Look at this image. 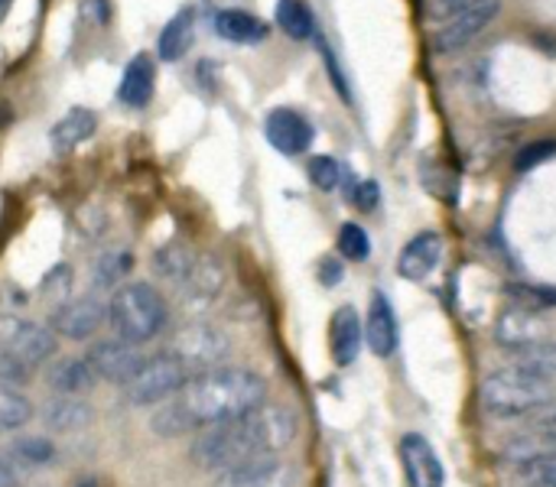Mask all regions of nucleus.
I'll return each instance as SVG.
<instances>
[{"label":"nucleus","mask_w":556,"mask_h":487,"mask_svg":"<svg viewBox=\"0 0 556 487\" xmlns=\"http://www.w3.org/2000/svg\"><path fill=\"white\" fill-rule=\"evenodd\" d=\"M261 403H267V384L261 374L248 368L218 364L189 374L182 390L153 413L150 430L160 433L163 439H182L205 426L244 416Z\"/></svg>","instance_id":"1"},{"label":"nucleus","mask_w":556,"mask_h":487,"mask_svg":"<svg viewBox=\"0 0 556 487\" xmlns=\"http://www.w3.org/2000/svg\"><path fill=\"white\" fill-rule=\"evenodd\" d=\"M293 439H296V416L287 407L261 403L244 416L199 430L189 456L202 472H225L251 459L280 456L283 449H290Z\"/></svg>","instance_id":"2"},{"label":"nucleus","mask_w":556,"mask_h":487,"mask_svg":"<svg viewBox=\"0 0 556 487\" xmlns=\"http://www.w3.org/2000/svg\"><path fill=\"white\" fill-rule=\"evenodd\" d=\"M554 397L556 384L541 377L521 358L515 364H505V368L492 371L482 381V390H479L482 410L498 416V420H525L534 407H541V403H547Z\"/></svg>","instance_id":"3"},{"label":"nucleus","mask_w":556,"mask_h":487,"mask_svg":"<svg viewBox=\"0 0 556 487\" xmlns=\"http://www.w3.org/2000/svg\"><path fill=\"white\" fill-rule=\"evenodd\" d=\"M169 319L166 299L150 283H121L108 303V325L121 342L147 345L153 342Z\"/></svg>","instance_id":"4"},{"label":"nucleus","mask_w":556,"mask_h":487,"mask_svg":"<svg viewBox=\"0 0 556 487\" xmlns=\"http://www.w3.org/2000/svg\"><path fill=\"white\" fill-rule=\"evenodd\" d=\"M186 381H189V368L166 351L156 358H143L137 374L124 384V397L134 407H156V403L173 400Z\"/></svg>","instance_id":"5"},{"label":"nucleus","mask_w":556,"mask_h":487,"mask_svg":"<svg viewBox=\"0 0 556 487\" xmlns=\"http://www.w3.org/2000/svg\"><path fill=\"white\" fill-rule=\"evenodd\" d=\"M0 355L20 368L42 364L55 355V332L39 322L0 312Z\"/></svg>","instance_id":"6"},{"label":"nucleus","mask_w":556,"mask_h":487,"mask_svg":"<svg viewBox=\"0 0 556 487\" xmlns=\"http://www.w3.org/2000/svg\"><path fill=\"white\" fill-rule=\"evenodd\" d=\"M231 345L222 329L208 322H189L176 332V342L169 348L173 358H179L189 371H208L218 368L228 358Z\"/></svg>","instance_id":"7"},{"label":"nucleus","mask_w":556,"mask_h":487,"mask_svg":"<svg viewBox=\"0 0 556 487\" xmlns=\"http://www.w3.org/2000/svg\"><path fill=\"white\" fill-rule=\"evenodd\" d=\"M498 13H502V0H482V3H476L469 10L443 20V23H437V29L430 36L433 52L437 55H456V52H463L476 36H482L492 26V20Z\"/></svg>","instance_id":"8"},{"label":"nucleus","mask_w":556,"mask_h":487,"mask_svg":"<svg viewBox=\"0 0 556 487\" xmlns=\"http://www.w3.org/2000/svg\"><path fill=\"white\" fill-rule=\"evenodd\" d=\"M108 319V306L94 296H78V299H65L59 306H52V316H49V329L59 335V338H68V342H85L91 338Z\"/></svg>","instance_id":"9"},{"label":"nucleus","mask_w":556,"mask_h":487,"mask_svg":"<svg viewBox=\"0 0 556 487\" xmlns=\"http://www.w3.org/2000/svg\"><path fill=\"white\" fill-rule=\"evenodd\" d=\"M551 319L538 306H515L495 325V338L508 351H528L541 342H551Z\"/></svg>","instance_id":"10"},{"label":"nucleus","mask_w":556,"mask_h":487,"mask_svg":"<svg viewBox=\"0 0 556 487\" xmlns=\"http://www.w3.org/2000/svg\"><path fill=\"white\" fill-rule=\"evenodd\" d=\"M296 485V472L290 462H283L280 456H264V459H251L241 465H231L225 472H215V485L212 487H293Z\"/></svg>","instance_id":"11"},{"label":"nucleus","mask_w":556,"mask_h":487,"mask_svg":"<svg viewBox=\"0 0 556 487\" xmlns=\"http://www.w3.org/2000/svg\"><path fill=\"white\" fill-rule=\"evenodd\" d=\"M94 371V377L108 381V384H127L137 368L143 364V355L137 351V345L130 342H121V338H111V342H98L91 345L88 358H85Z\"/></svg>","instance_id":"12"},{"label":"nucleus","mask_w":556,"mask_h":487,"mask_svg":"<svg viewBox=\"0 0 556 487\" xmlns=\"http://www.w3.org/2000/svg\"><path fill=\"white\" fill-rule=\"evenodd\" d=\"M264 133H267V143L274 150H280L283 156H300L313 146V124L293 111V107H274L264 120Z\"/></svg>","instance_id":"13"},{"label":"nucleus","mask_w":556,"mask_h":487,"mask_svg":"<svg viewBox=\"0 0 556 487\" xmlns=\"http://www.w3.org/2000/svg\"><path fill=\"white\" fill-rule=\"evenodd\" d=\"M401 465H404V475H407V485L410 487H443L446 482V472H443V462L437 456V449L420 436V433H407L401 436Z\"/></svg>","instance_id":"14"},{"label":"nucleus","mask_w":556,"mask_h":487,"mask_svg":"<svg viewBox=\"0 0 556 487\" xmlns=\"http://www.w3.org/2000/svg\"><path fill=\"white\" fill-rule=\"evenodd\" d=\"M440 260H443V238L437 231H420L397 254V277L420 283L440 267Z\"/></svg>","instance_id":"15"},{"label":"nucleus","mask_w":556,"mask_h":487,"mask_svg":"<svg viewBox=\"0 0 556 487\" xmlns=\"http://www.w3.org/2000/svg\"><path fill=\"white\" fill-rule=\"evenodd\" d=\"M365 345V325L355 312V306H339L332 322H329V348H332V361L339 368H349L358 361V351Z\"/></svg>","instance_id":"16"},{"label":"nucleus","mask_w":556,"mask_h":487,"mask_svg":"<svg viewBox=\"0 0 556 487\" xmlns=\"http://www.w3.org/2000/svg\"><path fill=\"white\" fill-rule=\"evenodd\" d=\"M365 345L378 358H391L397 351V316L384 293H371V306L365 319Z\"/></svg>","instance_id":"17"},{"label":"nucleus","mask_w":556,"mask_h":487,"mask_svg":"<svg viewBox=\"0 0 556 487\" xmlns=\"http://www.w3.org/2000/svg\"><path fill=\"white\" fill-rule=\"evenodd\" d=\"M153 88H156V65H153V55L150 52H137L124 75H121V88H117V98L130 107H147L150 98H153Z\"/></svg>","instance_id":"18"},{"label":"nucleus","mask_w":556,"mask_h":487,"mask_svg":"<svg viewBox=\"0 0 556 487\" xmlns=\"http://www.w3.org/2000/svg\"><path fill=\"white\" fill-rule=\"evenodd\" d=\"M215 33L228 42L254 46V42H264L270 36V26L248 10H218L215 13Z\"/></svg>","instance_id":"19"},{"label":"nucleus","mask_w":556,"mask_h":487,"mask_svg":"<svg viewBox=\"0 0 556 487\" xmlns=\"http://www.w3.org/2000/svg\"><path fill=\"white\" fill-rule=\"evenodd\" d=\"M94 130H98L94 111H88V107H72L65 117H59V120L52 124L49 140H52V146H55L59 153H68V150H75L78 143H85Z\"/></svg>","instance_id":"20"},{"label":"nucleus","mask_w":556,"mask_h":487,"mask_svg":"<svg viewBox=\"0 0 556 487\" xmlns=\"http://www.w3.org/2000/svg\"><path fill=\"white\" fill-rule=\"evenodd\" d=\"M94 371L85 358H62L49 368V387L62 397H81L94 387Z\"/></svg>","instance_id":"21"},{"label":"nucleus","mask_w":556,"mask_h":487,"mask_svg":"<svg viewBox=\"0 0 556 487\" xmlns=\"http://www.w3.org/2000/svg\"><path fill=\"white\" fill-rule=\"evenodd\" d=\"M192 39H195V13L182 10V13H176L163 26L160 39H156V55L163 62H176V59H182L192 49Z\"/></svg>","instance_id":"22"},{"label":"nucleus","mask_w":556,"mask_h":487,"mask_svg":"<svg viewBox=\"0 0 556 487\" xmlns=\"http://www.w3.org/2000/svg\"><path fill=\"white\" fill-rule=\"evenodd\" d=\"M42 423L52 433H78L91 423V407L78 397H55L42 407Z\"/></svg>","instance_id":"23"},{"label":"nucleus","mask_w":556,"mask_h":487,"mask_svg":"<svg viewBox=\"0 0 556 487\" xmlns=\"http://www.w3.org/2000/svg\"><path fill=\"white\" fill-rule=\"evenodd\" d=\"M222 283H225L222 267L212 257H195L192 267L186 270V277L179 280V290H186L192 299L208 303V299H215L222 293Z\"/></svg>","instance_id":"24"},{"label":"nucleus","mask_w":556,"mask_h":487,"mask_svg":"<svg viewBox=\"0 0 556 487\" xmlns=\"http://www.w3.org/2000/svg\"><path fill=\"white\" fill-rule=\"evenodd\" d=\"M277 26L290 39H313L316 36V16L306 0H277Z\"/></svg>","instance_id":"25"},{"label":"nucleus","mask_w":556,"mask_h":487,"mask_svg":"<svg viewBox=\"0 0 556 487\" xmlns=\"http://www.w3.org/2000/svg\"><path fill=\"white\" fill-rule=\"evenodd\" d=\"M33 403L20 390L0 384V433H16L33 420Z\"/></svg>","instance_id":"26"},{"label":"nucleus","mask_w":556,"mask_h":487,"mask_svg":"<svg viewBox=\"0 0 556 487\" xmlns=\"http://www.w3.org/2000/svg\"><path fill=\"white\" fill-rule=\"evenodd\" d=\"M134 267V254L127 251H111L104 257L94 260V286H114V283H124V277L130 273Z\"/></svg>","instance_id":"27"},{"label":"nucleus","mask_w":556,"mask_h":487,"mask_svg":"<svg viewBox=\"0 0 556 487\" xmlns=\"http://www.w3.org/2000/svg\"><path fill=\"white\" fill-rule=\"evenodd\" d=\"M339 254L345 257V260H352V264H362V260H368L371 257V241H368V231L362 228V225H352V221H345L342 228H339Z\"/></svg>","instance_id":"28"},{"label":"nucleus","mask_w":556,"mask_h":487,"mask_svg":"<svg viewBox=\"0 0 556 487\" xmlns=\"http://www.w3.org/2000/svg\"><path fill=\"white\" fill-rule=\"evenodd\" d=\"M192 267V254L182 247V244H169V247H163L156 257H153V270L160 273V277H166V280H182L186 277V270Z\"/></svg>","instance_id":"29"},{"label":"nucleus","mask_w":556,"mask_h":487,"mask_svg":"<svg viewBox=\"0 0 556 487\" xmlns=\"http://www.w3.org/2000/svg\"><path fill=\"white\" fill-rule=\"evenodd\" d=\"M13 459L29 465V469H39L46 462L55 459V446L49 439H39V436H29V439H16L13 443Z\"/></svg>","instance_id":"30"},{"label":"nucleus","mask_w":556,"mask_h":487,"mask_svg":"<svg viewBox=\"0 0 556 487\" xmlns=\"http://www.w3.org/2000/svg\"><path fill=\"white\" fill-rule=\"evenodd\" d=\"M515 485L556 487V456H551V459H538V462H528V465H518Z\"/></svg>","instance_id":"31"},{"label":"nucleus","mask_w":556,"mask_h":487,"mask_svg":"<svg viewBox=\"0 0 556 487\" xmlns=\"http://www.w3.org/2000/svg\"><path fill=\"white\" fill-rule=\"evenodd\" d=\"M518 358H521L528 368H534L541 377H547L551 384H556V338L541 342V345H534V348H528V351H518Z\"/></svg>","instance_id":"32"},{"label":"nucleus","mask_w":556,"mask_h":487,"mask_svg":"<svg viewBox=\"0 0 556 487\" xmlns=\"http://www.w3.org/2000/svg\"><path fill=\"white\" fill-rule=\"evenodd\" d=\"M309 182L323 192H332L342 185V166L332 156H313L309 159Z\"/></svg>","instance_id":"33"},{"label":"nucleus","mask_w":556,"mask_h":487,"mask_svg":"<svg viewBox=\"0 0 556 487\" xmlns=\"http://www.w3.org/2000/svg\"><path fill=\"white\" fill-rule=\"evenodd\" d=\"M349 202H355V208L362 212H375L381 205V185L375 179H349L345 185Z\"/></svg>","instance_id":"34"},{"label":"nucleus","mask_w":556,"mask_h":487,"mask_svg":"<svg viewBox=\"0 0 556 487\" xmlns=\"http://www.w3.org/2000/svg\"><path fill=\"white\" fill-rule=\"evenodd\" d=\"M72 293V270L68 267H55L46 280H42V299H49L52 306L65 303Z\"/></svg>","instance_id":"35"},{"label":"nucleus","mask_w":556,"mask_h":487,"mask_svg":"<svg viewBox=\"0 0 556 487\" xmlns=\"http://www.w3.org/2000/svg\"><path fill=\"white\" fill-rule=\"evenodd\" d=\"M551 156H556V140H538V143H528L518 156H515V169L528 172L541 163H547Z\"/></svg>","instance_id":"36"},{"label":"nucleus","mask_w":556,"mask_h":487,"mask_svg":"<svg viewBox=\"0 0 556 487\" xmlns=\"http://www.w3.org/2000/svg\"><path fill=\"white\" fill-rule=\"evenodd\" d=\"M319 52H323V62H326V68H329V75H332L336 91H339L345 101H352V88H349V81H345V72H342V65L336 62V52H332V46H329L326 39H319Z\"/></svg>","instance_id":"37"},{"label":"nucleus","mask_w":556,"mask_h":487,"mask_svg":"<svg viewBox=\"0 0 556 487\" xmlns=\"http://www.w3.org/2000/svg\"><path fill=\"white\" fill-rule=\"evenodd\" d=\"M476 3H482V0H430L427 13H430L433 23H443V20H450V16H456V13H463V10H469Z\"/></svg>","instance_id":"38"},{"label":"nucleus","mask_w":556,"mask_h":487,"mask_svg":"<svg viewBox=\"0 0 556 487\" xmlns=\"http://www.w3.org/2000/svg\"><path fill=\"white\" fill-rule=\"evenodd\" d=\"M525 426L528 430H556V397L547 400V403H541V407H534L525 416Z\"/></svg>","instance_id":"39"},{"label":"nucleus","mask_w":556,"mask_h":487,"mask_svg":"<svg viewBox=\"0 0 556 487\" xmlns=\"http://www.w3.org/2000/svg\"><path fill=\"white\" fill-rule=\"evenodd\" d=\"M0 487H20V462L0 452Z\"/></svg>","instance_id":"40"},{"label":"nucleus","mask_w":556,"mask_h":487,"mask_svg":"<svg viewBox=\"0 0 556 487\" xmlns=\"http://www.w3.org/2000/svg\"><path fill=\"white\" fill-rule=\"evenodd\" d=\"M319 280H323L326 286H336V283L342 280V267H339V260L326 257V260H323V267H319Z\"/></svg>","instance_id":"41"},{"label":"nucleus","mask_w":556,"mask_h":487,"mask_svg":"<svg viewBox=\"0 0 556 487\" xmlns=\"http://www.w3.org/2000/svg\"><path fill=\"white\" fill-rule=\"evenodd\" d=\"M85 13H94V20L104 23V20L111 16V3H108V0H88V3H85Z\"/></svg>","instance_id":"42"},{"label":"nucleus","mask_w":556,"mask_h":487,"mask_svg":"<svg viewBox=\"0 0 556 487\" xmlns=\"http://www.w3.org/2000/svg\"><path fill=\"white\" fill-rule=\"evenodd\" d=\"M72 487H101V485H98L94 478H81V482H75V485H72Z\"/></svg>","instance_id":"43"},{"label":"nucleus","mask_w":556,"mask_h":487,"mask_svg":"<svg viewBox=\"0 0 556 487\" xmlns=\"http://www.w3.org/2000/svg\"><path fill=\"white\" fill-rule=\"evenodd\" d=\"M10 7H13V0H0V20H3L7 13H10Z\"/></svg>","instance_id":"44"}]
</instances>
